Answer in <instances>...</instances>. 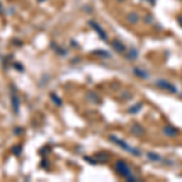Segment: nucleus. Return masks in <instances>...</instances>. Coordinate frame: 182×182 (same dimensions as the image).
Returning a JSON list of instances; mask_svg holds the SVG:
<instances>
[{
    "label": "nucleus",
    "instance_id": "f8f14e48",
    "mask_svg": "<svg viewBox=\"0 0 182 182\" xmlns=\"http://www.w3.org/2000/svg\"><path fill=\"white\" fill-rule=\"evenodd\" d=\"M126 57H127V60H136L137 57H138V52H137L135 49H131L130 52L126 55Z\"/></svg>",
    "mask_w": 182,
    "mask_h": 182
},
{
    "label": "nucleus",
    "instance_id": "f03ea898",
    "mask_svg": "<svg viewBox=\"0 0 182 182\" xmlns=\"http://www.w3.org/2000/svg\"><path fill=\"white\" fill-rule=\"evenodd\" d=\"M111 140H113L114 143L119 145V146H120V147L123 148V149H125V151H127V152H130L131 154H134V156H137V157H140V156H141V152H140L138 149H136V148L130 147L129 145H126V142H124V141H122V140H119V138H117L115 136H111Z\"/></svg>",
    "mask_w": 182,
    "mask_h": 182
},
{
    "label": "nucleus",
    "instance_id": "1a4fd4ad",
    "mask_svg": "<svg viewBox=\"0 0 182 182\" xmlns=\"http://www.w3.org/2000/svg\"><path fill=\"white\" fill-rule=\"evenodd\" d=\"M126 20L131 23V24H136V23L140 21V17H138V15H137V13H135V12H131V13H129V15L126 16Z\"/></svg>",
    "mask_w": 182,
    "mask_h": 182
},
{
    "label": "nucleus",
    "instance_id": "423d86ee",
    "mask_svg": "<svg viewBox=\"0 0 182 182\" xmlns=\"http://www.w3.org/2000/svg\"><path fill=\"white\" fill-rule=\"evenodd\" d=\"M90 24H91V27L98 33V35H100V38L102 39V40H107L108 38H107V34H106V32L103 31L102 28L100 27V24H97L96 22H93V21H90Z\"/></svg>",
    "mask_w": 182,
    "mask_h": 182
},
{
    "label": "nucleus",
    "instance_id": "f257e3e1",
    "mask_svg": "<svg viewBox=\"0 0 182 182\" xmlns=\"http://www.w3.org/2000/svg\"><path fill=\"white\" fill-rule=\"evenodd\" d=\"M115 170H117V172H118L120 176L125 177V179L130 180V181H135V177H132V172H131L130 166L126 164V161H124V160L117 161V164H115Z\"/></svg>",
    "mask_w": 182,
    "mask_h": 182
},
{
    "label": "nucleus",
    "instance_id": "ddd939ff",
    "mask_svg": "<svg viewBox=\"0 0 182 182\" xmlns=\"http://www.w3.org/2000/svg\"><path fill=\"white\" fill-rule=\"evenodd\" d=\"M177 21H179L180 26L182 27V16H181V15H179V16H177Z\"/></svg>",
    "mask_w": 182,
    "mask_h": 182
},
{
    "label": "nucleus",
    "instance_id": "7ed1b4c3",
    "mask_svg": "<svg viewBox=\"0 0 182 182\" xmlns=\"http://www.w3.org/2000/svg\"><path fill=\"white\" fill-rule=\"evenodd\" d=\"M156 85L160 88V89H163V90H166V91H170L171 93H177V89L171 84L169 83L168 80L165 79H158L156 81Z\"/></svg>",
    "mask_w": 182,
    "mask_h": 182
},
{
    "label": "nucleus",
    "instance_id": "20e7f679",
    "mask_svg": "<svg viewBox=\"0 0 182 182\" xmlns=\"http://www.w3.org/2000/svg\"><path fill=\"white\" fill-rule=\"evenodd\" d=\"M161 131H163V134H164L165 136H168V137H175L179 135V129L172 125H169V124L163 126V130H161Z\"/></svg>",
    "mask_w": 182,
    "mask_h": 182
},
{
    "label": "nucleus",
    "instance_id": "9d476101",
    "mask_svg": "<svg viewBox=\"0 0 182 182\" xmlns=\"http://www.w3.org/2000/svg\"><path fill=\"white\" fill-rule=\"evenodd\" d=\"M142 107H143V104H142V102H138L137 104H135V106H132L131 108H129V113L130 114H136L138 113L141 109H142Z\"/></svg>",
    "mask_w": 182,
    "mask_h": 182
},
{
    "label": "nucleus",
    "instance_id": "9b49d317",
    "mask_svg": "<svg viewBox=\"0 0 182 182\" xmlns=\"http://www.w3.org/2000/svg\"><path fill=\"white\" fill-rule=\"evenodd\" d=\"M147 157H148V159L152 160V161H159V160L161 159V157H160L159 154H157V153H154V152H148Z\"/></svg>",
    "mask_w": 182,
    "mask_h": 182
},
{
    "label": "nucleus",
    "instance_id": "6e6552de",
    "mask_svg": "<svg viewBox=\"0 0 182 182\" xmlns=\"http://www.w3.org/2000/svg\"><path fill=\"white\" fill-rule=\"evenodd\" d=\"M134 73H135V75L137 77H140V78H142V79H148L149 78V74H148L146 70H143V69L141 68H134Z\"/></svg>",
    "mask_w": 182,
    "mask_h": 182
},
{
    "label": "nucleus",
    "instance_id": "39448f33",
    "mask_svg": "<svg viewBox=\"0 0 182 182\" xmlns=\"http://www.w3.org/2000/svg\"><path fill=\"white\" fill-rule=\"evenodd\" d=\"M145 132H146V130H145V127L141 125V124H138V123H135L134 125L131 126V134L132 135H135L137 137H141L145 135Z\"/></svg>",
    "mask_w": 182,
    "mask_h": 182
},
{
    "label": "nucleus",
    "instance_id": "0eeeda50",
    "mask_svg": "<svg viewBox=\"0 0 182 182\" xmlns=\"http://www.w3.org/2000/svg\"><path fill=\"white\" fill-rule=\"evenodd\" d=\"M112 46H113L114 50H115L117 52H120V54H123L126 50V46L124 45V44H122L119 40H113V41H112Z\"/></svg>",
    "mask_w": 182,
    "mask_h": 182
}]
</instances>
